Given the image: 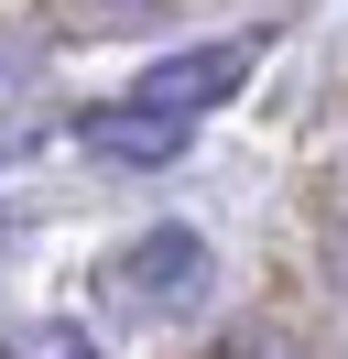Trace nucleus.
<instances>
[{
    "label": "nucleus",
    "instance_id": "5",
    "mask_svg": "<svg viewBox=\"0 0 348 359\" xmlns=\"http://www.w3.org/2000/svg\"><path fill=\"white\" fill-rule=\"evenodd\" d=\"M229 359H304V348H294V337H261V327H250V337H229Z\"/></svg>",
    "mask_w": 348,
    "mask_h": 359
},
{
    "label": "nucleus",
    "instance_id": "1",
    "mask_svg": "<svg viewBox=\"0 0 348 359\" xmlns=\"http://www.w3.org/2000/svg\"><path fill=\"white\" fill-rule=\"evenodd\" d=\"M207 283H218V250H207V229H185V218H163V229H130L120 250L98 262V294L120 316H196L207 305Z\"/></svg>",
    "mask_w": 348,
    "mask_h": 359
},
{
    "label": "nucleus",
    "instance_id": "2",
    "mask_svg": "<svg viewBox=\"0 0 348 359\" xmlns=\"http://www.w3.org/2000/svg\"><path fill=\"white\" fill-rule=\"evenodd\" d=\"M250 66H261V33H218V44H185V55H152L142 76H130V109H152V120H207V109H229L239 88H250Z\"/></svg>",
    "mask_w": 348,
    "mask_h": 359
},
{
    "label": "nucleus",
    "instance_id": "3",
    "mask_svg": "<svg viewBox=\"0 0 348 359\" xmlns=\"http://www.w3.org/2000/svg\"><path fill=\"white\" fill-rule=\"evenodd\" d=\"M185 142H196L185 120H152V109H130V98L87 109V153H98V163H174Z\"/></svg>",
    "mask_w": 348,
    "mask_h": 359
},
{
    "label": "nucleus",
    "instance_id": "4",
    "mask_svg": "<svg viewBox=\"0 0 348 359\" xmlns=\"http://www.w3.org/2000/svg\"><path fill=\"white\" fill-rule=\"evenodd\" d=\"M0 359H98V337H87L76 316H33V327H22Z\"/></svg>",
    "mask_w": 348,
    "mask_h": 359
}]
</instances>
